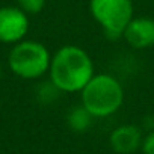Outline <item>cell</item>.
<instances>
[{
	"mask_svg": "<svg viewBox=\"0 0 154 154\" xmlns=\"http://www.w3.org/2000/svg\"><path fill=\"white\" fill-rule=\"evenodd\" d=\"M50 82L62 92H80L94 75L91 56L77 45H63L50 62Z\"/></svg>",
	"mask_w": 154,
	"mask_h": 154,
	"instance_id": "obj_1",
	"label": "cell"
},
{
	"mask_svg": "<svg viewBox=\"0 0 154 154\" xmlns=\"http://www.w3.org/2000/svg\"><path fill=\"white\" fill-rule=\"evenodd\" d=\"M82 104L94 118H104L115 113L124 101V88L110 74H94L80 91Z\"/></svg>",
	"mask_w": 154,
	"mask_h": 154,
	"instance_id": "obj_2",
	"label": "cell"
},
{
	"mask_svg": "<svg viewBox=\"0 0 154 154\" xmlns=\"http://www.w3.org/2000/svg\"><path fill=\"white\" fill-rule=\"evenodd\" d=\"M51 62V54L48 48L38 41H24L17 42L9 51L8 63L11 71L26 80H33L42 77Z\"/></svg>",
	"mask_w": 154,
	"mask_h": 154,
	"instance_id": "obj_3",
	"label": "cell"
},
{
	"mask_svg": "<svg viewBox=\"0 0 154 154\" xmlns=\"http://www.w3.org/2000/svg\"><path fill=\"white\" fill-rule=\"evenodd\" d=\"M89 11L107 38L122 36L133 18L131 0H89Z\"/></svg>",
	"mask_w": 154,
	"mask_h": 154,
	"instance_id": "obj_4",
	"label": "cell"
},
{
	"mask_svg": "<svg viewBox=\"0 0 154 154\" xmlns=\"http://www.w3.org/2000/svg\"><path fill=\"white\" fill-rule=\"evenodd\" d=\"M29 30L27 14L18 6L0 8V42L17 44Z\"/></svg>",
	"mask_w": 154,
	"mask_h": 154,
	"instance_id": "obj_5",
	"label": "cell"
},
{
	"mask_svg": "<svg viewBox=\"0 0 154 154\" xmlns=\"http://www.w3.org/2000/svg\"><path fill=\"white\" fill-rule=\"evenodd\" d=\"M122 38L130 47L137 50L154 47V18L133 17L124 29Z\"/></svg>",
	"mask_w": 154,
	"mask_h": 154,
	"instance_id": "obj_6",
	"label": "cell"
},
{
	"mask_svg": "<svg viewBox=\"0 0 154 154\" xmlns=\"http://www.w3.org/2000/svg\"><path fill=\"white\" fill-rule=\"evenodd\" d=\"M110 145L119 154L134 152L142 145V134L136 125H121L115 128L110 134Z\"/></svg>",
	"mask_w": 154,
	"mask_h": 154,
	"instance_id": "obj_7",
	"label": "cell"
},
{
	"mask_svg": "<svg viewBox=\"0 0 154 154\" xmlns=\"http://www.w3.org/2000/svg\"><path fill=\"white\" fill-rule=\"evenodd\" d=\"M94 116L88 112V109L82 104V106H75L74 109H71L68 112L66 116V122L69 125V128H72L74 131H85L89 125H91V119Z\"/></svg>",
	"mask_w": 154,
	"mask_h": 154,
	"instance_id": "obj_8",
	"label": "cell"
},
{
	"mask_svg": "<svg viewBox=\"0 0 154 154\" xmlns=\"http://www.w3.org/2000/svg\"><path fill=\"white\" fill-rule=\"evenodd\" d=\"M45 2L47 0H17V3H18V8L23 9L27 15L29 14H39L44 6H45Z\"/></svg>",
	"mask_w": 154,
	"mask_h": 154,
	"instance_id": "obj_9",
	"label": "cell"
},
{
	"mask_svg": "<svg viewBox=\"0 0 154 154\" xmlns=\"http://www.w3.org/2000/svg\"><path fill=\"white\" fill-rule=\"evenodd\" d=\"M143 154H154V131H151L142 142Z\"/></svg>",
	"mask_w": 154,
	"mask_h": 154,
	"instance_id": "obj_10",
	"label": "cell"
},
{
	"mask_svg": "<svg viewBox=\"0 0 154 154\" xmlns=\"http://www.w3.org/2000/svg\"><path fill=\"white\" fill-rule=\"evenodd\" d=\"M0 79H2V65H0Z\"/></svg>",
	"mask_w": 154,
	"mask_h": 154,
	"instance_id": "obj_11",
	"label": "cell"
}]
</instances>
